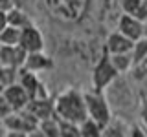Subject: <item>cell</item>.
<instances>
[{"label": "cell", "mask_w": 147, "mask_h": 137, "mask_svg": "<svg viewBox=\"0 0 147 137\" xmlns=\"http://www.w3.org/2000/svg\"><path fill=\"white\" fill-rule=\"evenodd\" d=\"M28 137H46V135H44V132H42V130H40V128H39V126H37V128H35V130H31V132H30V134H28Z\"/></svg>", "instance_id": "29"}, {"label": "cell", "mask_w": 147, "mask_h": 137, "mask_svg": "<svg viewBox=\"0 0 147 137\" xmlns=\"http://www.w3.org/2000/svg\"><path fill=\"white\" fill-rule=\"evenodd\" d=\"M6 137H28L26 132H17V130H7Z\"/></svg>", "instance_id": "28"}, {"label": "cell", "mask_w": 147, "mask_h": 137, "mask_svg": "<svg viewBox=\"0 0 147 137\" xmlns=\"http://www.w3.org/2000/svg\"><path fill=\"white\" fill-rule=\"evenodd\" d=\"M26 110L40 122L44 119H50L55 115V100H52L50 97H37L30 100Z\"/></svg>", "instance_id": "11"}, {"label": "cell", "mask_w": 147, "mask_h": 137, "mask_svg": "<svg viewBox=\"0 0 147 137\" xmlns=\"http://www.w3.org/2000/svg\"><path fill=\"white\" fill-rule=\"evenodd\" d=\"M7 22L11 27H17V29H24L30 24H33V20L30 18L26 11H22L20 7H13L11 11L7 13Z\"/></svg>", "instance_id": "14"}, {"label": "cell", "mask_w": 147, "mask_h": 137, "mask_svg": "<svg viewBox=\"0 0 147 137\" xmlns=\"http://www.w3.org/2000/svg\"><path fill=\"white\" fill-rule=\"evenodd\" d=\"M22 49L26 53H37V51H44L46 42H44V35L35 24H30L28 27L20 29V42H18Z\"/></svg>", "instance_id": "5"}, {"label": "cell", "mask_w": 147, "mask_h": 137, "mask_svg": "<svg viewBox=\"0 0 147 137\" xmlns=\"http://www.w3.org/2000/svg\"><path fill=\"white\" fill-rule=\"evenodd\" d=\"M131 55H132V61H134V66H142V64H145V61H147V37L136 40Z\"/></svg>", "instance_id": "17"}, {"label": "cell", "mask_w": 147, "mask_h": 137, "mask_svg": "<svg viewBox=\"0 0 147 137\" xmlns=\"http://www.w3.org/2000/svg\"><path fill=\"white\" fill-rule=\"evenodd\" d=\"M85 102H86V112H88V119H92L94 122H98L99 126H107L112 121V108L110 102L105 95V91H85Z\"/></svg>", "instance_id": "3"}, {"label": "cell", "mask_w": 147, "mask_h": 137, "mask_svg": "<svg viewBox=\"0 0 147 137\" xmlns=\"http://www.w3.org/2000/svg\"><path fill=\"white\" fill-rule=\"evenodd\" d=\"M55 115L61 121L76 122V124L85 122L88 119L86 102H85V91H79L76 88L61 91L55 97Z\"/></svg>", "instance_id": "1"}, {"label": "cell", "mask_w": 147, "mask_h": 137, "mask_svg": "<svg viewBox=\"0 0 147 137\" xmlns=\"http://www.w3.org/2000/svg\"><path fill=\"white\" fill-rule=\"evenodd\" d=\"M28 53L20 46H0V66H9L22 70Z\"/></svg>", "instance_id": "10"}, {"label": "cell", "mask_w": 147, "mask_h": 137, "mask_svg": "<svg viewBox=\"0 0 147 137\" xmlns=\"http://www.w3.org/2000/svg\"><path fill=\"white\" fill-rule=\"evenodd\" d=\"M110 57V62H112V66L116 68V71L119 75H123V73L131 71L132 68H134V61H132V55L131 53H121V55H109Z\"/></svg>", "instance_id": "15"}, {"label": "cell", "mask_w": 147, "mask_h": 137, "mask_svg": "<svg viewBox=\"0 0 147 137\" xmlns=\"http://www.w3.org/2000/svg\"><path fill=\"white\" fill-rule=\"evenodd\" d=\"M18 84L22 86L28 95L31 99H37V97H50V93L44 90V84L40 82L39 75L33 71H26V70H20V75H18Z\"/></svg>", "instance_id": "8"}, {"label": "cell", "mask_w": 147, "mask_h": 137, "mask_svg": "<svg viewBox=\"0 0 147 137\" xmlns=\"http://www.w3.org/2000/svg\"><path fill=\"white\" fill-rule=\"evenodd\" d=\"M20 42V29L7 26L0 33V46H18Z\"/></svg>", "instance_id": "20"}, {"label": "cell", "mask_w": 147, "mask_h": 137, "mask_svg": "<svg viewBox=\"0 0 147 137\" xmlns=\"http://www.w3.org/2000/svg\"><path fill=\"white\" fill-rule=\"evenodd\" d=\"M118 77H119V73L116 71V68L112 66L109 53L105 51L98 59V62L94 64V68H92V73H90L92 90H96V91H107L110 86L118 80Z\"/></svg>", "instance_id": "4"}, {"label": "cell", "mask_w": 147, "mask_h": 137, "mask_svg": "<svg viewBox=\"0 0 147 137\" xmlns=\"http://www.w3.org/2000/svg\"><path fill=\"white\" fill-rule=\"evenodd\" d=\"M127 132H129V126H125L123 122L116 121V119H112L103 128V137H127Z\"/></svg>", "instance_id": "18"}, {"label": "cell", "mask_w": 147, "mask_h": 137, "mask_svg": "<svg viewBox=\"0 0 147 137\" xmlns=\"http://www.w3.org/2000/svg\"><path fill=\"white\" fill-rule=\"evenodd\" d=\"M4 90H6V88H4V86H2V84H0V95H2V93H4Z\"/></svg>", "instance_id": "30"}, {"label": "cell", "mask_w": 147, "mask_h": 137, "mask_svg": "<svg viewBox=\"0 0 147 137\" xmlns=\"http://www.w3.org/2000/svg\"><path fill=\"white\" fill-rule=\"evenodd\" d=\"M140 117H142V124H144L145 130H147V99L142 102V106H140Z\"/></svg>", "instance_id": "26"}, {"label": "cell", "mask_w": 147, "mask_h": 137, "mask_svg": "<svg viewBox=\"0 0 147 137\" xmlns=\"http://www.w3.org/2000/svg\"><path fill=\"white\" fill-rule=\"evenodd\" d=\"M134 48V40H131L119 31H112L107 40H105V51L109 55H121V53H131Z\"/></svg>", "instance_id": "9"}, {"label": "cell", "mask_w": 147, "mask_h": 137, "mask_svg": "<svg viewBox=\"0 0 147 137\" xmlns=\"http://www.w3.org/2000/svg\"><path fill=\"white\" fill-rule=\"evenodd\" d=\"M9 26V22H7V13H2L0 11V33H2L4 29Z\"/></svg>", "instance_id": "27"}, {"label": "cell", "mask_w": 147, "mask_h": 137, "mask_svg": "<svg viewBox=\"0 0 147 137\" xmlns=\"http://www.w3.org/2000/svg\"><path fill=\"white\" fill-rule=\"evenodd\" d=\"M116 29L136 42V40H140V39L145 37V22H142L140 18H136L132 15H125V13H121L119 18H118V27H116Z\"/></svg>", "instance_id": "7"}, {"label": "cell", "mask_w": 147, "mask_h": 137, "mask_svg": "<svg viewBox=\"0 0 147 137\" xmlns=\"http://www.w3.org/2000/svg\"><path fill=\"white\" fill-rule=\"evenodd\" d=\"M61 137H81V126L76 122L61 121Z\"/></svg>", "instance_id": "22"}, {"label": "cell", "mask_w": 147, "mask_h": 137, "mask_svg": "<svg viewBox=\"0 0 147 137\" xmlns=\"http://www.w3.org/2000/svg\"><path fill=\"white\" fill-rule=\"evenodd\" d=\"M39 128L44 132L46 137H61V119H59L57 115L40 121Z\"/></svg>", "instance_id": "16"}, {"label": "cell", "mask_w": 147, "mask_h": 137, "mask_svg": "<svg viewBox=\"0 0 147 137\" xmlns=\"http://www.w3.org/2000/svg\"><path fill=\"white\" fill-rule=\"evenodd\" d=\"M2 124L6 130H17V132H26L30 134L31 130H35L39 126V121L31 115L28 110H20V112H13L11 115H7L2 121Z\"/></svg>", "instance_id": "6"}, {"label": "cell", "mask_w": 147, "mask_h": 137, "mask_svg": "<svg viewBox=\"0 0 147 137\" xmlns=\"http://www.w3.org/2000/svg\"><path fill=\"white\" fill-rule=\"evenodd\" d=\"M127 137H147V130L144 124H131L127 132Z\"/></svg>", "instance_id": "23"}, {"label": "cell", "mask_w": 147, "mask_h": 137, "mask_svg": "<svg viewBox=\"0 0 147 137\" xmlns=\"http://www.w3.org/2000/svg\"><path fill=\"white\" fill-rule=\"evenodd\" d=\"M15 6V0H0V11L2 13H9Z\"/></svg>", "instance_id": "25"}, {"label": "cell", "mask_w": 147, "mask_h": 137, "mask_svg": "<svg viewBox=\"0 0 147 137\" xmlns=\"http://www.w3.org/2000/svg\"><path fill=\"white\" fill-rule=\"evenodd\" d=\"M44 4L50 15L63 24L81 20L90 7V0H44Z\"/></svg>", "instance_id": "2"}, {"label": "cell", "mask_w": 147, "mask_h": 137, "mask_svg": "<svg viewBox=\"0 0 147 137\" xmlns=\"http://www.w3.org/2000/svg\"><path fill=\"white\" fill-rule=\"evenodd\" d=\"M52 68H53V59L48 57L44 51H37V53H28L22 70L33 71V73L39 75V73L48 71V70H52Z\"/></svg>", "instance_id": "13"}, {"label": "cell", "mask_w": 147, "mask_h": 137, "mask_svg": "<svg viewBox=\"0 0 147 137\" xmlns=\"http://www.w3.org/2000/svg\"><path fill=\"white\" fill-rule=\"evenodd\" d=\"M18 75H20V70H17V68L0 66V84H2L4 88L18 82Z\"/></svg>", "instance_id": "19"}, {"label": "cell", "mask_w": 147, "mask_h": 137, "mask_svg": "<svg viewBox=\"0 0 147 137\" xmlns=\"http://www.w3.org/2000/svg\"><path fill=\"white\" fill-rule=\"evenodd\" d=\"M11 113H13V110H11L9 102L6 100V97H4V93H2L0 95V122H2L7 115H11Z\"/></svg>", "instance_id": "24"}, {"label": "cell", "mask_w": 147, "mask_h": 137, "mask_svg": "<svg viewBox=\"0 0 147 137\" xmlns=\"http://www.w3.org/2000/svg\"><path fill=\"white\" fill-rule=\"evenodd\" d=\"M79 126H81V137H103V126H99L92 119H86Z\"/></svg>", "instance_id": "21"}, {"label": "cell", "mask_w": 147, "mask_h": 137, "mask_svg": "<svg viewBox=\"0 0 147 137\" xmlns=\"http://www.w3.org/2000/svg\"><path fill=\"white\" fill-rule=\"evenodd\" d=\"M4 97H6V100L9 102V106H11L13 112H20V110H26V106L30 104L31 97L28 95V91L22 88L18 82H15V84L7 86L6 90H4Z\"/></svg>", "instance_id": "12"}]
</instances>
